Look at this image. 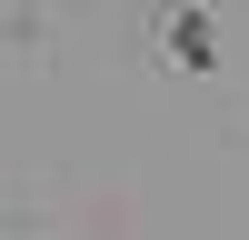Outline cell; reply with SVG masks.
<instances>
[{
    "label": "cell",
    "instance_id": "6da1fadb",
    "mask_svg": "<svg viewBox=\"0 0 249 240\" xmlns=\"http://www.w3.org/2000/svg\"><path fill=\"white\" fill-rule=\"evenodd\" d=\"M160 40H170L190 70H210V20H199V10H170V20H160Z\"/></svg>",
    "mask_w": 249,
    "mask_h": 240
}]
</instances>
